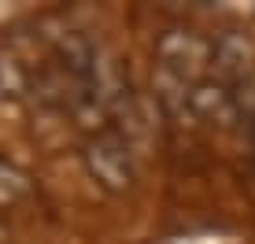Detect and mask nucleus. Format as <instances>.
I'll return each mask as SVG.
<instances>
[{
  "mask_svg": "<svg viewBox=\"0 0 255 244\" xmlns=\"http://www.w3.org/2000/svg\"><path fill=\"white\" fill-rule=\"evenodd\" d=\"M211 56H215V41L204 37L185 26H170L155 41V59H159V74L174 78V82L200 89L211 74Z\"/></svg>",
  "mask_w": 255,
  "mask_h": 244,
  "instance_id": "f257e3e1",
  "label": "nucleus"
},
{
  "mask_svg": "<svg viewBox=\"0 0 255 244\" xmlns=\"http://www.w3.org/2000/svg\"><path fill=\"white\" fill-rule=\"evenodd\" d=\"M85 167L108 193H126L137 181V152L129 148L115 129H100L85 144Z\"/></svg>",
  "mask_w": 255,
  "mask_h": 244,
  "instance_id": "f03ea898",
  "label": "nucleus"
},
{
  "mask_svg": "<svg viewBox=\"0 0 255 244\" xmlns=\"http://www.w3.org/2000/svg\"><path fill=\"white\" fill-rule=\"evenodd\" d=\"M26 196H30V178L19 167L0 159V207H15Z\"/></svg>",
  "mask_w": 255,
  "mask_h": 244,
  "instance_id": "7ed1b4c3",
  "label": "nucleus"
},
{
  "mask_svg": "<svg viewBox=\"0 0 255 244\" xmlns=\"http://www.w3.org/2000/svg\"><path fill=\"white\" fill-rule=\"evenodd\" d=\"M22 85H26V78L19 71V63H15L11 56L0 59V97H19Z\"/></svg>",
  "mask_w": 255,
  "mask_h": 244,
  "instance_id": "20e7f679",
  "label": "nucleus"
},
{
  "mask_svg": "<svg viewBox=\"0 0 255 244\" xmlns=\"http://www.w3.org/2000/svg\"><path fill=\"white\" fill-rule=\"evenodd\" d=\"M4 241H7V226L0 222V244H4Z\"/></svg>",
  "mask_w": 255,
  "mask_h": 244,
  "instance_id": "39448f33",
  "label": "nucleus"
}]
</instances>
